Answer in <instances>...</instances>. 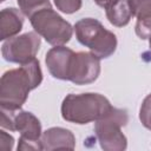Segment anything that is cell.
Masks as SVG:
<instances>
[{"label": "cell", "instance_id": "1", "mask_svg": "<svg viewBox=\"0 0 151 151\" xmlns=\"http://www.w3.org/2000/svg\"><path fill=\"white\" fill-rule=\"evenodd\" d=\"M42 81L38 59L21 64L18 68L6 71L0 79V106L6 110H20L32 90Z\"/></svg>", "mask_w": 151, "mask_h": 151}, {"label": "cell", "instance_id": "2", "mask_svg": "<svg viewBox=\"0 0 151 151\" xmlns=\"http://www.w3.org/2000/svg\"><path fill=\"white\" fill-rule=\"evenodd\" d=\"M113 106L106 97L99 93L67 94L61 104V117L64 120L84 125L103 118Z\"/></svg>", "mask_w": 151, "mask_h": 151}, {"label": "cell", "instance_id": "3", "mask_svg": "<svg viewBox=\"0 0 151 151\" xmlns=\"http://www.w3.org/2000/svg\"><path fill=\"white\" fill-rule=\"evenodd\" d=\"M2 129L18 131L20 133L18 151L42 150L41 145V124L40 120L28 111L0 109Z\"/></svg>", "mask_w": 151, "mask_h": 151}, {"label": "cell", "instance_id": "4", "mask_svg": "<svg viewBox=\"0 0 151 151\" xmlns=\"http://www.w3.org/2000/svg\"><path fill=\"white\" fill-rule=\"evenodd\" d=\"M74 32L78 41L87 47L99 59L111 57L117 48V37L93 18H84L76 22Z\"/></svg>", "mask_w": 151, "mask_h": 151}, {"label": "cell", "instance_id": "5", "mask_svg": "<svg viewBox=\"0 0 151 151\" xmlns=\"http://www.w3.org/2000/svg\"><path fill=\"white\" fill-rule=\"evenodd\" d=\"M127 122V111L117 107H112L109 113L96 122L94 132L103 150L124 151L127 147V139L122 132V127Z\"/></svg>", "mask_w": 151, "mask_h": 151}, {"label": "cell", "instance_id": "6", "mask_svg": "<svg viewBox=\"0 0 151 151\" xmlns=\"http://www.w3.org/2000/svg\"><path fill=\"white\" fill-rule=\"evenodd\" d=\"M29 21L34 31L53 46L67 44L74 31L71 24L52 9V7L42 8L35 12L29 18Z\"/></svg>", "mask_w": 151, "mask_h": 151}, {"label": "cell", "instance_id": "7", "mask_svg": "<svg viewBox=\"0 0 151 151\" xmlns=\"http://www.w3.org/2000/svg\"><path fill=\"white\" fill-rule=\"evenodd\" d=\"M40 44V35L35 31L27 32L7 39L1 46V54L6 61L21 65L35 59Z\"/></svg>", "mask_w": 151, "mask_h": 151}, {"label": "cell", "instance_id": "8", "mask_svg": "<svg viewBox=\"0 0 151 151\" xmlns=\"http://www.w3.org/2000/svg\"><path fill=\"white\" fill-rule=\"evenodd\" d=\"M100 74V59L92 52H74L68 68V81L76 85H87Z\"/></svg>", "mask_w": 151, "mask_h": 151}, {"label": "cell", "instance_id": "9", "mask_svg": "<svg viewBox=\"0 0 151 151\" xmlns=\"http://www.w3.org/2000/svg\"><path fill=\"white\" fill-rule=\"evenodd\" d=\"M73 53L74 51H72L71 48L64 45L54 46L46 53L45 63L48 68V72L53 78L60 80H67L68 68Z\"/></svg>", "mask_w": 151, "mask_h": 151}, {"label": "cell", "instance_id": "10", "mask_svg": "<svg viewBox=\"0 0 151 151\" xmlns=\"http://www.w3.org/2000/svg\"><path fill=\"white\" fill-rule=\"evenodd\" d=\"M42 150H73L76 147L74 134L64 127H50L41 134Z\"/></svg>", "mask_w": 151, "mask_h": 151}, {"label": "cell", "instance_id": "11", "mask_svg": "<svg viewBox=\"0 0 151 151\" xmlns=\"http://www.w3.org/2000/svg\"><path fill=\"white\" fill-rule=\"evenodd\" d=\"M133 13L137 18L134 26L136 34L140 39L151 37V0H129Z\"/></svg>", "mask_w": 151, "mask_h": 151}, {"label": "cell", "instance_id": "12", "mask_svg": "<svg viewBox=\"0 0 151 151\" xmlns=\"http://www.w3.org/2000/svg\"><path fill=\"white\" fill-rule=\"evenodd\" d=\"M24 26V13L14 7H7L0 12V40L15 37Z\"/></svg>", "mask_w": 151, "mask_h": 151}, {"label": "cell", "instance_id": "13", "mask_svg": "<svg viewBox=\"0 0 151 151\" xmlns=\"http://www.w3.org/2000/svg\"><path fill=\"white\" fill-rule=\"evenodd\" d=\"M104 9L107 20L116 27L126 26L133 17L129 0H113Z\"/></svg>", "mask_w": 151, "mask_h": 151}, {"label": "cell", "instance_id": "14", "mask_svg": "<svg viewBox=\"0 0 151 151\" xmlns=\"http://www.w3.org/2000/svg\"><path fill=\"white\" fill-rule=\"evenodd\" d=\"M20 11L24 13V15L31 18L35 12L51 7L50 0H17Z\"/></svg>", "mask_w": 151, "mask_h": 151}, {"label": "cell", "instance_id": "15", "mask_svg": "<svg viewBox=\"0 0 151 151\" xmlns=\"http://www.w3.org/2000/svg\"><path fill=\"white\" fill-rule=\"evenodd\" d=\"M139 119L147 130H151V93L144 98L140 105Z\"/></svg>", "mask_w": 151, "mask_h": 151}, {"label": "cell", "instance_id": "16", "mask_svg": "<svg viewBox=\"0 0 151 151\" xmlns=\"http://www.w3.org/2000/svg\"><path fill=\"white\" fill-rule=\"evenodd\" d=\"M54 5L60 12L72 14L81 8L83 0H54Z\"/></svg>", "mask_w": 151, "mask_h": 151}, {"label": "cell", "instance_id": "17", "mask_svg": "<svg viewBox=\"0 0 151 151\" xmlns=\"http://www.w3.org/2000/svg\"><path fill=\"white\" fill-rule=\"evenodd\" d=\"M14 145V138L8 134L6 131H0V150L2 151H11Z\"/></svg>", "mask_w": 151, "mask_h": 151}, {"label": "cell", "instance_id": "18", "mask_svg": "<svg viewBox=\"0 0 151 151\" xmlns=\"http://www.w3.org/2000/svg\"><path fill=\"white\" fill-rule=\"evenodd\" d=\"M113 0H94V2L98 5V6H100V7H103V8H105L109 4H111Z\"/></svg>", "mask_w": 151, "mask_h": 151}, {"label": "cell", "instance_id": "19", "mask_svg": "<svg viewBox=\"0 0 151 151\" xmlns=\"http://www.w3.org/2000/svg\"><path fill=\"white\" fill-rule=\"evenodd\" d=\"M149 45H150V48H151V37L149 38Z\"/></svg>", "mask_w": 151, "mask_h": 151}, {"label": "cell", "instance_id": "20", "mask_svg": "<svg viewBox=\"0 0 151 151\" xmlns=\"http://www.w3.org/2000/svg\"><path fill=\"white\" fill-rule=\"evenodd\" d=\"M0 1H1V2H4V1H5V0H0Z\"/></svg>", "mask_w": 151, "mask_h": 151}]
</instances>
